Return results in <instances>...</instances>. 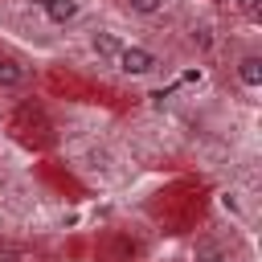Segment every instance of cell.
<instances>
[{
    "label": "cell",
    "instance_id": "obj_4",
    "mask_svg": "<svg viewBox=\"0 0 262 262\" xmlns=\"http://www.w3.org/2000/svg\"><path fill=\"white\" fill-rule=\"evenodd\" d=\"M192 262H233V254H229V246H225L221 237L201 233V237L192 242Z\"/></svg>",
    "mask_w": 262,
    "mask_h": 262
},
{
    "label": "cell",
    "instance_id": "obj_10",
    "mask_svg": "<svg viewBox=\"0 0 262 262\" xmlns=\"http://www.w3.org/2000/svg\"><path fill=\"white\" fill-rule=\"evenodd\" d=\"M246 20H262V0H233Z\"/></svg>",
    "mask_w": 262,
    "mask_h": 262
},
{
    "label": "cell",
    "instance_id": "obj_11",
    "mask_svg": "<svg viewBox=\"0 0 262 262\" xmlns=\"http://www.w3.org/2000/svg\"><path fill=\"white\" fill-rule=\"evenodd\" d=\"M192 45H196V49H213V29H209V25H196V29H192Z\"/></svg>",
    "mask_w": 262,
    "mask_h": 262
},
{
    "label": "cell",
    "instance_id": "obj_3",
    "mask_svg": "<svg viewBox=\"0 0 262 262\" xmlns=\"http://www.w3.org/2000/svg\"><path fill=\"white\" fill-rule=\"evenodd\" d=\"M123 45H127V41H123L119 33H111V29H94V33L86 37V49H90L98 61H115Z\"/></svg>",
    "mask_w": 262,
    "mask_h": 262
},
{
    "label": "cell",
    "instance_id": "obj_12",
    "mask_svg": "<svg viewBox=\"0 0 262 262\" xmlns=\"http://www.w3.org/2000/svg\"><path fill=\"white\" fill-rule=\"evenodd\" d=\"M180 82H184V86H188V82H201V70H184V74H180Z\"/></svg>",
    "mask_w": 262,
    "mask_h": 262
},
{
    "label": "cell",
    "instance_id": "obj_6",
    "mask_svg": "<svg viewBox=\"0 0 262 262\" xmlns=\"http://www.w3.org/2000/svg\"><path fill=\"white\" fill-rule=\"evenodd\" d=\"M45 25H53V29H66V25H74L78 16H82V0H53L45 12Z\"/></svg>",
    "mask_w": 262,
    "mask_h": 262
},
{
    "label": "cell",
    "instance_id": "obj_8",
    "mask_svg": "<svg viewBox=\"0 0 262 262\" xmlns=\"http://www.w3.org/2000/svg\"><path fill=\"white\" fill-rule=\"evenodd\" d=\"M217 209H221L225 217H233V221H246V201H242V192H237V188L217 192Z\"/></svg>",
    "mask_w": 262,
    "mask_h": 262
},
{
    "label": "cell",
    "instance_id": "obj_5",
    "mask_svg": "<svg viewBox=\"0 0 262 262\" xmlns=\"http://www.w3.org/2000/svg\"><path fill=\"white\" fill-rule=\"evenodd\" d=\"M233 78L246 86V90H258L262 86V53H242L233 61Z\"/></svg>",
    "mask_w": 262,
    "mask_h": 262
},
{
    "label": "cell",
    "instance_id": "obj_13",
    "mask_svg": "<svg viewBox=\"0 0 262 262\" xmlns=\"http://www.w3.org/2000/svg\"><path fill=\"white\" fill-rule=\"evenodd\" d=\"M49 4H53V0H29V8H37V12H45Z\"/></svg>",
    "mask_w": 262,
    "mask_h": 262
},
{
    "label": "cell",
    "instance_id": "obj_9",
    "mask_svg": "<svg viewBox=\"0 0 262 262\" xmlns=\"http://www.w3.org/2000/svg\"><path fill=\"white\" fill-rule=\"evenodd\" d=\"M119 4H123V12L143 16V20H151V16H160L168 8V0H119Z\"/></svg>",
    "mask_w": 262,
    "mask_h": 262
},
{
    "label": "cell",
    "instance_id": "obj_2",
    "mask_svg": "<svg viewBox=\"0 0 262 262\" xmlns=\"http://www.w3.org/2000/svg\"><path fill=\"white\" fill-rule=\"evenodd\" d=\"M29 86V66L12 53H0V94H16Z\"/></svg>",
    "mask_w": 262,
    "mask_h": 262
},
{
    "label": "cell",
    "instance_id": "obj_1",
    "mask_svg": "<svg viewBox=\"0 0 262 262\" xmlns=\"http://www.w3.org/2000/svg\"><path fill=\"white\" fill-rule=\"evenodd\" d=\"M111 66H115L123 78H151V74H160V70H164V57H160L156 49L139 45V41H127Z\"/></svg>",
    "mask_w": 262,
    "mask_h": 262
},
{
    "label": "cell",
    "instance_id": "obj_7",
    "mask_svg": "<svg viewBox=\"0 0 262 262\" xmlns=\"http://www.w3.org/2000/svg\"><path fill=\"white\" fill-rule=\"evenodd\" d=\"M86 168H90V172H98V176H111V172H115V151H111V147H102V143L86 147Z\"/></svg>",
    "mask_w": 262,
    "mask_h": 262
}]
</instances>
